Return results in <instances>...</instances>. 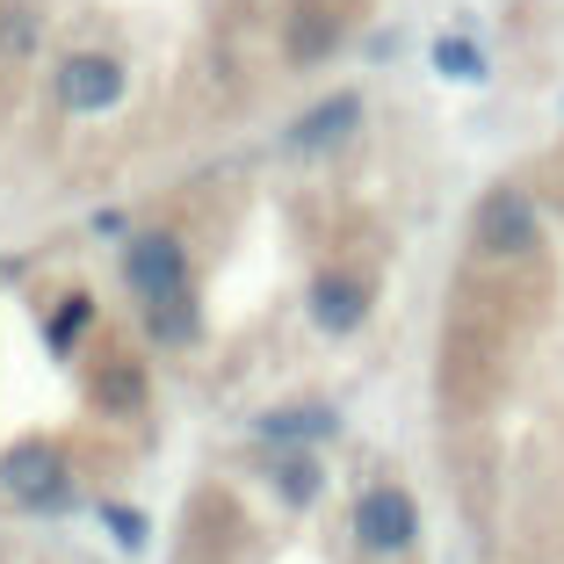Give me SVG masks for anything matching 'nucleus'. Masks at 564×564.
I'll list each match as a JSON object with an SVG mask.
<instances>
[{
    "label": "nucleus",
    "mask_w": 564,
    "mask_h": 564,
    "mask_svg": "<svg viewBox=\"0 0 564 564\" xmlns=\"http://www.w3.org/2000/svg\"><path fill=\"white\" fill-rule=\"evenodd\" d=\"M318 485H326V470H318L312 456H304V448L275 464V492L290 499V507H312V499H318Z\"/></svg>",
    "instance_id": "obj_9"
},
{
    "label": "nucleus",
    "mask_w": 564,
    "mask_h": 564,
    "mask_svg": "<svg viewBox=\"0 0 564 564\" xmlns=\"http://www.w3.org/2000/svg\"><path fill=\"white\" fill-rule=\"evenodd\" d=\"M30 44H36V15H30V8H15V15L0 22V51H30Z\"/></svg>",
    "instance_id": "obj_15"
},
{
    "label": "nucleus",
    "mask_w": 564,
    "mask_h": 564,
    "mask_svg": "<svg viewBox=\"0 0 564 564\" xmlns=\"http://www.w3.org/2000/svg\"><path fill=\"white\" fill-rule=\"evenodd\" d=\"M123 282L138 290L145 312L188 297V253H182V239H174V232H138L131 253H123Z\"/></svg>",
    "instance_id": "obj_3"
},
{
    "label": "nucleus",
    "mask_w": 564,
    "mask_h": 564,
    "mask_svg": "<svg viewBox=\"0 0 564 564\" xmlns=\"http://www.w3.org/2000/svg\"><path fill=\"white\" fill-rule=\"evenodd\" d=\"M196 297H174V304H160L152 312V340H166V348H182V340H196Z\"/></svg>",
    "instance_id": "obj_12"
},
{
    "label": "nucleus",
    "mask_w": 564,
    "mask_h": 564,
    "mask_svg": "<svg viewBox=\"0 0 564 564\" xmlns=\"http://www.w3.org/2000/svg\"><path fill=\"white\" fill-rule=\"evenodd\" d=\"M304 304H312V326L318 333H355L369 318V290L355 275H318L312 290H304Z\"/></svg>",
    "instance_id": "obj_7"
},
{
    "label": "nucleus",
    "mask_w": 564,
    "mask_h": 564,
    "mask_svg": "<svg viewBox=\"0 0 564 564\" xmlns=\"http://www.w3.org/2000/svg\"><path fill=\"white\" fill-rule=\"evenodd\" d=\"M123 66L109 51H73L66 66H58V101H66L73 117H101V109H117L123 101Z\"/></svg>",
    "instance_id": "obj_5"
},
{
    "label": "nucleus",
    "mask_w": 564,
    "mask_h": 564,
    "mask_svg": "<svg viewBox=\"0 0 564 564\" xmlns=\"http://www.w3.org/2000/svg\"><path fill=\"white\" fill-rule=\"evenodd\" d=\"M362 123V95H326L318 109H304V123H290V152H333L340 138H355Z\"/></svg>",
    "instance_id": "obj_6"
},
{
    "label": "nucleus",
    "mask_w": 564,
    "mask_h": 564,
    "mask_svg": "<svg viewBox=\"0 0 564 564\" xmlns=\"http://www.w3.org/2000/svg\"><path fill=\"white\" fill-rule=\"evenodd\" d=\"M326 44H333V22H297V30H290V51H297V58H318Z\"/></svg>",
    "instance_id": "obj_16"
},
{
    "label": "nucleus",
    "mask_w": 564,
    "mask_h": 564,
    "mask_svg": "<svg viewBox=\"0 0 564 564\" xmlns=\"http://www.w3.org/2000/svg\"><path fill=\"white\" fill-rule=\"evenodd\" d=\"M470 232H478V247H485V253L514 261V253H529V247H535L543 217H535L529 188H485V196H478V217H470Z\"/></svg>",
    "instance_id": "obj_4"
},
{
    "label": "nucleus",
    "mask_w": 564,
    "mask_h": 564,
    "mask_svg": "<svg viewBox=\"0 0 564 564\" xmlns=\"http://www.w3.org/2000/svg\"><path fill=\"white\" fill-rule=\"evenodd\" d=\"M101 521H109V535H117L123 550H145V514H138V507H109Z\"/></svg>",
    "instance_id": "obj_14"
},
{
    "label": "nucleus",
    "mask_w": 564,
    "mask_h": 564,
    "mask_svg": "<svg viewBox=\"0 0 564 564\" xmlns=\"http://www.w3.org/2000/svg\"><path fill=\"white\" fill-rule=\"evenodd\" d=\"M253 434L261 442H326V434H340V413L333 405H282V413L253 420Z\"/></svg>",
    "instance_id": "obj_8"
},
{
    "label": "nucleus",
    "mask_w": 564,
    "mask_h": 564,
    "mask_svg": "<svg viewBox=\"0 0 564 564\" xmlns=\"http://www.w3.org/2000/svg\"><path fill=\"white\" fill-rule=\"evenodd\" d=\"M434 73H442V80H485V51L470 44V36H442V44H434Z\"/></svg>",
    "instance_id": "obj_10"
},
{
    "label": "nucleus",
    "mask_w": 564,
    "mask_h": 564,
    "mask_svg": "<svg viewBox=\"0 0 564 564\" xmlns=\"http://www.w3.org/2000/svg\"><path fill=\"white\" fill-rule=\"evenodd\" d=\"M0 492L15 507H36V514H58L73 499V478H66V456L51 442H15L0 456Z\"/></svg>",
    "instance_id": "obj_1"
},
{
    "label": "nucleus",
    "mask_w": 564,
    "mask_h": 564,
    "mask_svg": "<svg viewBox=\"0 0 564 564\" xmlns=\"http://www.w3.org/2000/svg\"><path fill=\"white\" fill-rule=\"evenodd\" d=\"M87 326H95V297H66V304H58V312L44 318V340H51V348H58V355H66V348H73V340H80Z\"/></svg>",
    "instance_id": "obj_11"
},
{
    "label": "nucleus",
    "mask_w": 564,
    "mask_h": 564,
    "mask_svg": "<svg viewBox=\"0 0 564 564\" xmlns=\"http://www.w3.org/2000/svg\"><path fill=\"white\" fill-rule=\"evenodd\" d=\"M355 543L369 550V557H405V550L420 543V507L405 485H369L362 499H355Z\"/></svg>",
    "instance_id": "obj_2"
},
{
    "label": "nucleus",
    "mask_w": 564,
    "mask_h": 564,
    "mask_svg": "<svg viewBox=\"0 0 564 564\" xmlns=\"http://www.w3.org/2000/svg\"><path fill=\"white\" fill-rule=\"evenodd\" d=\"M138 399H145V377H138L131 362H117L109 377H101V405H109V413H131Z\"/></svg>",
    "instance_id": "obj_13"
}]
</instances>
